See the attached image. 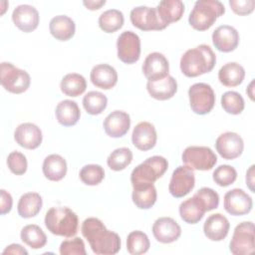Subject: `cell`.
Segmentation results:
<instances>
[{
    "label": "cell",
    "instance_id": "d6a6232c",
    "mask_svg": "<svg viewBox=\"0 0 255 255\" xmlns=\"http://www.w3.org/2000/svg\"><path fill=\"white\" fill-rule=\"evenodd\" d=\"M60 89L64 95L76 98L85 93L87 89V81L81 74L69 73L61 80Z\"/></svg>",
    "mask_w": 255,
    "mask_h": 255
},
{
    "label": "cell",
    "instance_id": "6da1fadb",
    "mask_svg": "<svg viewBox=\"0 0 255 255\" xmlns=\"http://www.w3.org/2000/svg\"><path fill=\"white\" fill-rule=\"evenodd\" d=\"M81 231L88 240L92 251L97 255H114L121 250L122 242L119 234L107 229L99 218L89 217L85 219Z\"/></svg>",
    "mask_w": 255,
    "mask_h": 255
},
{
    "label": "cell",
    "instance_id": "f907efd6",
    "mask_svg": "<svg viewBox=\"0 0 255 255\" xmlns=\"http://www.w3.org/2000/svg\"><path fill=\"white\" fill-rule=\"evenodd\" d=\"M254 80L253 81H251V83L249 84V86H248V88H247V90H246V93H247V95L249 96V98L252 100V101H254V94H253V90H254Z\"/></svg>",
    "mask_w": 255,
    "mask_h": 255
},
{
    "label": "cell",
    "instance_id": "f546056e",
    "mask_svg": "<svg viewBox=\"0 0 255 255\" xmlns=\"http://www.w3.org/2000/svg\"><path fill=\"white\" fill-rule=\"evenodd\" d=\"M55 115L60 125L64 127H72L79 122L81 111L75 101L64 100L57 105Z\"/></svg>",
    "mask_w": 255,
    "mask_h": 255
},
{
    "label": "cell",
    "instance_id": "4fadbf2b",
    "mask_svg": "<svg viewBox=\"0 0 255 255\" xmlns=\"http://www.w3.org/2000/svg\"><path fill=\"white\" fill-rule=\"evenodd\" d=\"M224 209L233 216H241L249 213L253 206L252 198L241 188H233L227 191L223 201Z\"/></svg>",
    "mask_w": 255,
    "mask_h": 255
},
{
    "label": "cell",
    "instance_id": "e0dca14e",
    "mask_svg": "<svg viewBox=\"0 0 255 255\" xmlns=\"http://www.w3.org/2000/svg\"><path fill=\"white\" fill-rule=\"evenodd\" d=\"M12 21L15 26L22 32H33L39 25V12L34 6L22 4L13 10Z\"/></svg>",
    "mask_w": 255,
    "mask_h": 255
},
{
    "label": "cell",
    "instance_id": "83f0119b",
    "mask_svg": "<svg viewBox=\"0 0 255 255\" xmlns=\"http://www.w3.org/2000/svg\"><path fill=\"white\" fill-rule=\"evenodd\" d=\"M67 161L66 159L57 153L48 155L42 165L44 176L51 181L62 180L67 173Z\"/></svg>",
    "mask_w": 255,
    "mask_h": 255
},
{
    "label": "cell",
    "instance_id": "30bf717a",
    "mask_svg": "<svg viewBox=\"0 0 255 255\" xmlns=\"http://www.w3.org/2000/svg\"><path fill=\"white\" fill-rule=\"evenodd\" d=\"M118 58L125 64H133L140 57V39L132 31H124L117 40Z\"/></svg>",
    "mask_w": 255,
    "mask_h": 255
},
{
    "label": "cell",
    "instance_id": "5b68a950",
    "mask_svg": "<svg viewBox=\"0 0 255 255\" xmlns=\"http://www.w3.org/2000/svg\"><path fill=\"white\" fill-rule=\"evenodd\" d=\"M168 167V161L160 155H153L135 166L130 174L131 185L153 183L160 178Z\"/></svg>",
    "mask_w": 255,
    "mask_h": 255
},
{
    "label": "cell",
    "instance_id": "816d5d0a",
    "mask_svg": "<svg viewBox=\"0 0 255 255\" xmlns=\"http://www.w3.org/2000/svg\"><path fill=\"white\" fill-rule=\"evenodd\" d=\"M1 4H5V5H8V2H7V1H1ZM4 12H5V9H4V7H3L2 11H1V14L3 15V14H4Z\"/></svg>",
    "mask_w": 255,
    "mask_h": 255
},
{
    "label": "cell",
    "instance_id": "9c48e42d",
    "mask_svg": "<svg viewBox=\"0 0 255 255\" xmlns=\"http://www.w3.org/2000/svg\"><path fill=\"white\" fill-rule=\"evenodd\" d=\"M229 250L233 255H248L254 252L255 235L252 221L241 222L234 228Z\"/></svg>",
    "mask_w": 255,
    "mask_h": 255
},
{
    "label": "cell",
    "instance_id": "7bdbcfd3",
    "mask_svg": "<svg viewBox=\"0 0 255 255\" xmlns=\"http://www.w3.org/2000/svg\"><path fill=\"white\" fill-rule=\"evenodd\" d=\"M61 255H86V247L82 238L75 237L72 239L64 240L60 245Z\"/></svg>",
    "mask_w": 255,
    "mask_h": 255
},
{
    "label": "cell",
    "instance_id": "4dcf8cb0",
    "mask_svg": "<svg viewBox=\"0 0 255 255\" xmlns=\"http://www.w3.org/2000/svg\"><path fill=\"white\" fill-rule=\"evenodd\" d=\"M245 78L244 68L236 63L230 62L223 65L218 71V80L219 82L228 88L239 86Z\"/></svg>",
    "mask_w": 255,
    "mask_h": 255
},
{
    "label": "cell",
    "instance_id": "7c38bea8",
    "mask_svg": "<svg viewBox=\"0 0 255 255\" xmlns=\"http://www.w3.org/2000/svg\"><path fill=\"white\" fill-rule=\"evenodd\" d=\"M129 19L131 24L141 31H158L165 29L157 16L155 7L137 6L130 11Z\"/></svg>",
    "mask_w": 255,
    "mask_h": 255
},
{
    "label": "cell",
    "instance_id": "1f68e13d",
    "mask_svg": "<svg viewBox=\"0 0 255 255\" xmlns=\"http://www.w3.org/2000/svg\"><path fill=\"white\" fill-rule=\"evenodd\" d=\"M42 206L43 199L39 193L27 192L21 195L17 204V211L22 218H32L41 211Z\"/></svg>",
    "mask_w": 255,
    "mask_h": 255
},
{
    "label": "cell",
    "instance_id": "f6af8a7d",
    "mask_svg": "<svg viewBox=\"0 0 255 255\" xmlns=\"http://www.w3.org/2000/svg\"><path fill=\"white\" fill-rule=\"evenodd\" d=\"M229 5L235 14L244 16L253 12L255 7V1L254 0H230Z\"/></svg>",
    "mask_w": 255,
    "mask_h": 255
},
{
    "label": "cell",
    "instance_id": "d6986e66",
    "mask_svg": "<svg viewBox=\"0 0 255 255\" xmlns=\"http://www.w3.org/2000/svg\"><path fill=\"white\" fill-rule=\"evenodd\" d=\"M212 43L220 52H232L239 44V33L230 25L218 26L212 33Z\"/></svg>",
    "mask_w": 255,
    "mask_h": 255
},
{
    "label": "cell",
    "instance_id": "c3c4849f",
    "mask_svg": "<svg viewBox=\"0 0 255 255\" xmlns=\"http://www.w3.org/2000/svg\"><path fill=\"white\" fill-rule=\"evenodd\" d=\"M83 4L89 10H98L106 4V0H85L83 1Z\"/></svg>",
    "mask_w": 255,
    "mask_h": 255
},
{
    "label": "cell",
    "instance_id": "8992f818",
    "mask_svg": "<svg viewBox=\"0 0 255 255\" xmlns=\"http://www.w3.org/2000/svg\"><path fill=\"white\" fill-rule=\"evenodd\" d=\"M0 83L2 87L12 94L26 92L31 84L30 75L12 63L2 62L0 65Z\"/></svg>",
    "mask_w": 255,
    "mask_h": 255
},
{
    "label": "cell",
    "instance_id": "b9f144b4",
    "mask_svg": "<svg viewBox=\"0 0 255 255\" xmlns=\"http://www.w3.org/2000/svg\"><path fill=\"white\" fill-rule=\"evenodd\" d=\"M7 165L10 171L16 175H23L27 171L28 161L26 156L20 151H12L7 156Z\"/></svg>",
    "mask_w": 255,
    "mask_h": 255
},
{
    "label": "cell",
    "instance_id": "7a4b0ae2",
    "mask_svg": "<svg viewBox=\"0 0 255 255\" xmlns=\"http://www.w3.org/2000/svg\"><path fill=\"white\" fill-rule=\"evenodd\" d=\"M216 64V56L210 46L198 45L188 49L180 58V71L188 78H195L209 73Z\"/></svg>",
    "mask_w": 255,
    "mask_h": 255
},
{
    "label": "cell",
    "instance_id": "bcb514c9",
    "mask_svg": "<svg viewBox=\"0 0 255 255\" xmlns=\"http://www.w3.org/2000/svg\"><path fill=\"white\" fill-rule=\"evenodd\" d=\"M13 205V199L11 194L5 189L0 190V213L2 215L11 211Z\"/></svg>",
    "mask_w": 255,
    "mask_h": 255
},
{
    "label": "cell",
    "instance_id": "277c9868",
    "mask_svg": "<svg viewBox=\"0 0 255 255\" xmlns=\"http://www.w3.org/2000/svg\"><path fill=\"white\" fill-rule=\"evenodd\" d=\"M225 13L224 5L218 0H198L189 13L188 23L197 31L209 29L218 17Z\"/></svg>",
    "mask_w": 255,
    "mask_h": 255
},
{
    "label": "cell",
    "instance_id": "ee69618b",
    "mask_svg": "<svg viewBox=\"0 0 255 255\" xmlns=\"http://www.w3.org/2000/svg\"><path fill=\"white\" fill-rule=\"evenodd\" d=\"M195 194L203 201L206 211H211L218 207L219 205V195L218 193L210 187H201Z\"/></svg>",
    "mask_w": 255,
    "mask_h": 255
},
{
    "label": "cell",
    "instance_id": "4316f807",
    "mask_svg": "<svg viewBox=\"0 0 255 255\" xmlns=\"http://www.w3.org/2000/svg\"><path fill=\"white\" fill-rule=\"evenodd\" d=\"M157 198L156 188L153 183H140L132 185L131 199L139 209L151 208Z\"/></svg>",
    "mask_w": 255,
    "mask_h": 255
},
{
    "label": "cell",
    "instance_id": "d4e9b609",
    "mask_svg": "<svg viewBox=\"0 0 255 255\" xmlns=\"http://www.w3.org/2000/svg\"><path fill=\"white\" fill-rule=\"evenodd\" d=\"M90 79L92 84L97 88L110 90L118 83V73L111 65L99 64L92 69Z\"/></svg>",
    "mask_w": 255,
    "mask_h": 255
},
{
    "label": "cell",
    "instance_id": "5bb4252c",
    "mask_svg": "<svg viewBox=\"0 0 255 255\" xmlns=\"http://www.w3.org/2000/svg\"><path fill=\"white\" fill-rule=\"evenodd\" d=\"M215 148L219 155L227 160L239 157L244 149L242 137L233 131L221 133L215 141Z\"/></svg>",
    "mask_w": 255,
    "mask_h": 255
},
{
    "label": "cell",
    "instance_id": "ac0fdd59",
    "mask_svg": "<svg viewBox=\"0 0 255 255\" xmlns=\"http://www.w3.org/2000/svg\"><path fill=\"white\" fill-rule=\"evenodd\" d=\"M16 142L27 149H35L40 146L43 139L41 128L32 123H23L19 125L14 131Z\"/></svg>",
    "mask_w": 255,
    "mask_h": 255
},
{
    "label": "cell",
    "instance_id": "52a82bcc",
    "mask_svg": "<svg viewBox=\"0 0 255 255\" xmlns=\"http://www.w3.org/2000/svg\"><path fill=\"white\" fill-rule=\"evenodd\" d=\"M181 160L192 170H210L216 164L217 156L208 146L189 145L183 150Z\"/></svg>",
    "mask_w": 255,
    "mask_h": 255
},
{
    "label": "cell",
    "instance_id": "3957f363",
    "mask_svg": "<svg viewBox=\"0 0 255 255\" xmlns=\"http://www.w3.org/2000/svg\"><path fill=\"white\" fill-rule=\"evenodd\" d=\"M45 226L54 235L63 237L75 236L78 232V215L69 207L57 206L50 208L45 215Z\"/></svg>",
    "mask_w": 255,
    "mask_h": 255
},
{
    "label": "cell",
    "instance_id": "681fc988",
    "mask_svg": "<svg viewBox=\"0 0 255 255\" xmlns=\"http://www.w3.org/2000/svg\"><path fill=\"white\" fill-rule=\"evenodd\" d=\"M254 165L252 164L247 172H246V184L248 186V188L252 191V192H255V189H254Z\"/></svg>",
    "mask_w": 255,
    "mask_h": 255
},
{
    "label": "cell",
    "instance_id": "f35d334b",
    "mask_svg": "<svg viewBox=\"0 0 255 255\" xmlns=\"http://www.w3.org/2000/svg\"><path fill=\"white\" fill-rule=\"evenodd\" d=\"M221 106L223 110L230 115H239L245 108L243 97L235 91H227L221 96Z\"/></svg>",
    "mask_w": 255,
    "mask_h": 255
},
{
    "label": "cell",
    "instance_id": "7dc6e473",
    "mask_svg": "<svg viewBox=\"0 0 255 255\" xmlns=\"http://www.w3.org/2000/svg\"><path fill=\"white\" fill-rule=\"evenodd\" d=\"M2 254H16V255H27L28 251L20 244L13 243L8 245L2 252Z\"/></svg>",
    "mask_w": 255,
    "mask_h": 255
},
{
    "label": "cell",
    "instance_id": "8d00e7d4",
    "mask_svg": "<svg viewBox=\"0 0 255 255\" xmlns=\"http://www.w3.org/2000/svg\"><path fill=\"white\" fill-rule=\"evenodd\" d=\"M108 105L107 97L98 91H91L83 98V107L89 115L97 116L102 114Z\"/></svg>",
    "mask_w": 255,
    "mask_h": 255
},
{
    "label": "cell",
    "instance_id": "44dd1931",
    "mask_svg": "<svg viewBox=\"0 0 255 255\" xmlns=\"http://www.w3.org/2000/svg\"><path fill=\"white\" fill-rule=\"evenodd\" d=\"M157 135L155 128L148 122L138 123L131 133L132 144L139 150L146 151L154 147Z\"/></svg>",
    "mask_w": 255,
    "mask_h": 255
},
{
    "label": "cell",
    "instance_id": "f1b7e54d",
    "mask_svg": "<svg viewBox=\"0 0 255 255\" xmlns=\"http://www.w3.org/2000/svg\"><path fill=\"white\" fill-rule=\"evenodd\" d=\"M49 30L52 36L59 41L70 40L76 32V24L67 15H58L51 19Z\"/></svg>",
    "mask_w": 255,
    "mask_h": 255
},
{
    "label": "cell",
    "instance_id": "d590c367",
    "mask_svg": "<svg viewBox=\"0 0 255 255\" xmlns=\"http://www.w3.org/2000/svg\"><path fill=\"white\" fill-rule=\"evenodd\" d=\"M150 242L148 236L140 231H131L127 237V250L131 255H141L148 251Z\"/></svg>",
    "mask_w": 255,
    "mask_h": 255
},
{
    "label": "cell",
    "instance_id": "484cf974",
    "mask_svg": "<svg viewBox=\"0 0 255 255\" xmlns=\"http://www.w3.org/2000/svg\"><path fill=\"white\" fill-rule=\"evenodd\" d=\"M206 212L203 201L194 193L190 198L185 199L179 205V215L181 219L188 224L198 223Z\"/></svg>",
    "mask_w": 255,
    "mask_h": 255
},
{
    "label": "cell",
    "instance_id": "8fae6325",
    "mask_svg": "<svg viewBox=\"0 0 255 255\" xmlns=\"http://www.w3.org/2000/svg\"><path fill=\"white\" fill-rule=\"evenodd\" d=\"M195 185V174L191 168L186 165L177 166L172 174L168 184L169 193L175 198H181L187 195Z\"/></svg>",
    "mask_w": 255,
    "mask_h": 255
},
{
    "label": "cell",
    "instance_id": "ffe728a7",
    "mask_svg": "<svg viewBox=\"0 0 255 255\" xmlns=\"http://www.w3.org/2000/svg\"><path fill=\"white\" fill-rule=\"evenodd\" d=\"M130 128L129 115L124 111L116 110L109 114L104 121V129L111 137H122Z\"/></svg>",
    "mask_w": 255,
    "mask_h": 255
},
{
    "label": "cell",
    "instance_id": "9a60e30c",
    "mask_svg": "<svg viewBox=\"0 0 255 255\" xmlns=\"http://www.w3.org/2000/svg\"><path fill=\"white\" fill-rule=\"evenodd\" d=\"M141 70L147 81H157L168 76L169 63L163 54L152 52L145 57Z\"/></svg>",
    "mask_w": 255,
    "mask_h": 255
},
{
    "label": "cell",
    "instance_id": "60d3db41",
    "mask_svg": "<svg viewBox=\"0 0 255 255\" xmlns=\"http://www.w3.org/2000/svg\"><path fill=\"white\" fill-rule=\"evenodd\" d=\"M212 178L217 185L226 187L235 182L237 178V171L231 165L221 164L213 171Z\"/></svg>",
    "mask_w": 255,
    "mask_h": 255
},
{
    "label": "cell",
    "instance_id": "74e56055",
    "mask_svg": "<svg viewBox=\"0 0 255 255\" xmlns=\"http://www.w3.org/2000/svg\"><path fill=\"white\" fill-rule=\"evenodd\" d=\"M132 161V151L128 147H119L107 158L108 166L115 171H120L128 167Z\"/></svg>",
    "mask_w": 255,
    "mask_h": 255
},
{
    "label": "cell",
    "instance_id": "603a6c76",
    "mask_svg": "<svg viewBox=\"0 0 255 255\" xmlns=\"http://www.w3.org/2000/svg\"><path fill=\"white\" fill-rule=\"evenodd\" d=\"M161 24L166 28L169 24L177 22L184 13V3L181 0H163L155 7Z\"/></svg>",
    "mask_w": 255,
    "mask_h": 255
},
{
    "label": "cell",
    "instance_id": "ba28073f",
    "mask_svg": "<svg viewBox=\"0 0 255 255\" xmlns=\"http://www.w3.org/2000/svg\"><path fill=\"white\" fill-rule=\"evenodd\" d=\"M189 105L196 115L209 114L215 105V93L206 83H195L188 89Z\"/></svg>",
    "mask_w": 255,
    "mask_h": 255
},
{
    "label": "cell",
    "instance_id": "836d02e7",
    "mask_svg": "<svg viewBox=\"0 0 255 255\" xmlns=\"http://www.w3.org/2000/svg\"><path fill=\"white\" fill-rule=\"evenodd\" d=\"M21 240L32 249H41L47 244V236L43 229L36 224H29L20 232Z\"/></svg>",
    "mask_w": 255,
    "mask_h": 255
},
{
    "label": "cell",
    "instance_id": "ab89813d",
    "mask_svg": "<svg viewBox=\"0 0 255 255\" xmlns=\"http://www.w3.org/2000/svg\"><path fill=\"white\" fill-rule=\"evenodd\" d=\"M80 179L86 185H98L105 178V170L99 164H86L82 167L79 173Z\"/></svg>",
    "mask_w": 255,
    "mask_h": 255
},
{
    "label": "cell",
    "instance_id": "e575fe53",
    "mask_svg": "<svg viewBox=\"0 0 255 255\" xmlns=\"http://www.w3.org/2000/svg\"><path fill=\"white\" fill-rule=\"evenodd\" d=\"M98 22L99 27L104 32L114 33L123 27L125 17L122 11L118 9H109L100 15Z\"/></svg>",
    "mask_w": 255,
    "mask_h": 255
},
{
    "label": "cell",
    "instance_id": "7402d4cb",
    "mask_svg": "<svg viewBox=\"0 0 255 255\" xmlns=\"http://www.w3.org/2000/svg\"><path fill=\"white\" fill-rule=\"evenodd\" d=\"M229 228L228 219L221 213L211 214L203 224L204 235L211 241L223 240L228 235Z\"/></svg>",
    "mask_w": 255,
    "mask_h": 255
},
{
    "label": "cell",
    "instance_id": "2e32d148",
    "mask_svg": "<svg viewBox=\"0 0 255 255\" xmlns=\"http://www.w3.org/2000/svg\"><path fill=\"white\" fill-rule=\"evenodd\" d=\"M151 231L156 241L163 244L172 243L181 235L179 224L173 218L166 216L157 218L152 224Z\"/></svg>",
    "mask_w": 255,
    "mask_h": 255
},
{
    "label": "cell",
    "instance_id": "cb8c5ba5",
    "mask_svg": "<svg viewBox=\"0 0 255 255\" xmlns=\"http://www.w3.org/2000/svg\"><path fill=\"white\" fill-rule=\"evenodd\" d=\"M146 90L149 96L158 101L171 99L177 92V82L172 76L157 81H147Z\"/></svg>",
    "mask_w": 255,
    "mask_h": 255
}]
</instances>
